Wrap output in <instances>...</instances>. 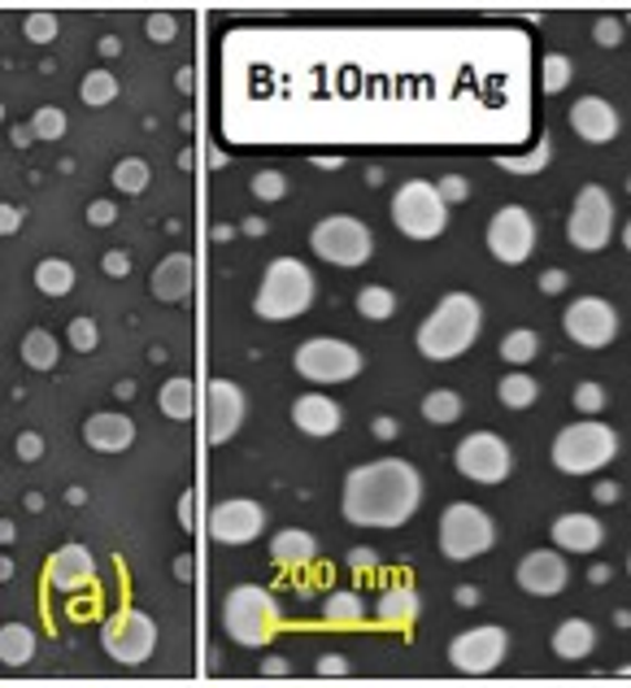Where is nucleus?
<instances>
[{
    "instance_id": "obj_1",
    "label": "nucleus",
    "mask_w": 631,
    "mask_h": 688,
    "mask_svg": "<svg viewBox=\"0 0 631 688\" xmlns=\"http://www.w3.org/2000/svg\"><path fill=\"white\" fill-rule=\"evenodd\" d=\"M422 501V476L406 458H379L345 476L340 510L357 528H406Z\"/></svg>"
},
{
    "instance_id": "obj_2",
    "label": "nucleus",
    "mask_w": 631,
    "mask_h": 688,
    "mask_svg": "<svg viewBox=\"0 0 631 688\" xmlns=\"http://www.w3.org/2000/svg\"><path fill=\"white\" fill-rule=\"evenodd\" d=\"M484 327V310L471 292H449L440 296V305L422 319L419 327V353L431 362H453L462 357Z\"/></svg>"
},
{
    "instance_id": "obj_3",
    "label": "nucleus",
    "mask_w": 631,
    "mask_h": 688,
    "mask_svg": "<svg viewBox=\"0 0 631 688\" xmlns=\"http://www.w3.org/2000/svg\"><path fill=\"white\" fill-rule=\"evenodd\" d=\"M314 292H318V283H314L309 267L301 258H275L266 267V275H262L253 310L266 323H292L314 305Z\"/></svg>"
},
{
    "instance_id": "obj_4",
    "label": "nucleus",
    "mask_w": 631,
    "mask_h": 688,
    "mask_svg": "<svg viewBox=\"0 0 631 688\" xmlns=\"http://www.w3.org/2000/svg\"><path fill=\"white\" fill-rule=\"evenodd\" d=\"M222 627L235 645L244 649H262L275 640L280 632V602L262 588V584H240L227 593L222 602Z\"/></svg>"
},
{
    "instance_id": "obj_5",
    "label": "nucleus",
    "mask_w": 631,
    "mask_h": 688,
    "mask_svg": "<svg viewBox=\"0 0 631 688\" xmlns=\"http://www.w3.org/2000/svg\"><path fill=\"white\" fill-rule=\"evenodd\" d=\"M614 454H619V436L601 418L570 423V427H561L558 440H554V462L566 476H592V471L610 467Z\"/></svg>"
},
{
    "instance_id": "obj_6",
    "label": "nucleus",
    "mask_w": 631,
    "mask_h": 688,
    "mask_svg": "<svg viewBox=\"0 0 631 688\" xmlns=\"http://www.w3.org/2000/svg\"><path fill=\"white\" fill-rule=\"evenodd\" d=\"M496 545V523L475 501H453L440 514V553L449 562H471Z\"/></svg>"
},
{
    "instance_id": "obj_7",
    "label": "nucleus",
    "mask_w": 631,
    "mask_h": 688,
    "mask_svg": "<svg viewBox=\"0 0 631 688\" xmlns=\"http://www.w3.org/2000/svg\"><path fill=\"white\" fill-rule=\"evenodd\" d=\"M392 222L401 227V236L410 240H435L449 227V201L440 197L435 184L427 179H410L397 188L392 197Z\"/></svg>"
},
{
    "instance_id": "obj_8",
    "label": "nucleus",
    "mask_w": 631,
    "mask_h": 688,
    "mask_svg": "<svg viewBox=\"0 0 631 688\" xmlns=\"http://www.w3.org/2000/svg\"><path fill=\"white\" fill-rule=\"evenodd\" d=\"M292 362H296V375L314 379V384H349L366 366L361 348L349 341H336V336H309L296 348Z\"/></svg>"
},
{
    "instance_id": "obj_9",
    "label": "nucleus",
    "mask_w": 631,
    "mask_h": 688,
    "mask_svg": "<svg viewBox=\"0 0 631 688\" xmlns=\"http://www.w3.org/2000/svg\"><path fill=\"white\" fill-rule=\"evenodd\" d=\"M309 249H314L323 262L353 271V267H361V262L370 258L375 240H370V227H366L361 218L332 213V218H323V222L309 231Z\"/></svg>"
},
{
    "instance_id": "obj_10",
    "label": "nucleus",
    "mask_w": 631,
    "mask_h": 688,
    "mask_svg": "<svg viewBox=\"0 0 631 688\" xmlns=\"http://www.w3.org/2000/svg\"><path fill=\"white\" fill-rule=\"evenodd\" d=\"M610 231H614V201H610V192L601 184L579 188L575 209H570V222H566V240L579 253H601L610 244Z\"/></svg>"
},
{
    "instance_id": "obj_11",
    "label": "nucleus",
    "mask_w": 631,
    "mask_h": 688,
    "mask_svg": "<svg viewBox=\"0 0 631 688\" xmlns=\"http://www.w3.org/2000/svg\"><path fill=\"white\" fill-rule=\"evenodd\" d=\"M101 645L114 663L123 667H144L157 649V623L148 619L144 611H118L101 623Z\"/></svg>"
},
{
    "instance_id": "obj_12",
    "label": "nucleus",
    "mask_w": 631,
    "mask_h": 688,
    "mask_svg": "<svg viewBox=\"0 0 631 688\" xmlns=\"http://www.w3.org/2000/svg\"><path fill=\"white\" fill-rule=\"evenodd\" d=\"M453 462H458V471L466 476L471 483H501L509 476V467H514V458H509V445L501 440V436H492V431H471L462 445H458V454H453Z\"/></svg>"
},
{
    "instance_id": "obj_13",
    "label": "nucleus",
    "mask_w": 631,
    "mask_h": 688,
    "mask_svg": "<svg viewBox=\"0 0 631 688\" xmlns=\"http://www.w3.org/2000/svg\"><path fill=\"white\" fill-rule=\"evenodd\" d=\"M488 249L496 262L518 267L536 253V218L523 206H505L492 213L488 222Z\"/></svg>"
},
{
    "instance_id": "obj_14",
    "label": "nucleus",
    "mask_w": 631,
    "mask_h": 688,
    "mask_svg": "<svg viewBox=\"0 0 631 688\" xmlns=\"http://www.w3.org/2000/svg\"><path fill=\"white\" fill-rule=\"evenodd\" d=\"M505 649H509V636L488 623V627H471L462 632L453 645H449V663L462 671V676H492L501 663H505Z\"/></svg>"
},
{
    "instance_id": "obj_15",
    "label": "nucleus",
    "mask_w": 631,
    "mask_h": 688,
    "mask_svg": "<svg viewBox=\"0 0 631 688\" xmlns=\"http://www.w3.org/2000/svg\"><path fill=\"white\" fill-rule=\"evenodd\" d=\"M262 528H266V510L257 501H249V497L218 501L210 510V519H206V532L218 545H249V541L262 536Z\"/></svg>"
},
{
    "instance_id": "obj_16",
    "label": "nucleus",
    "mask_w": 631,
    "mask_h": 688,
    "mask_svg": "<svg viewBox=\"0 0 631 688\" xmlns=\"http://www.w3.org/2000/svg\"><path fill=\"white\" fill-rule=\"evenodd\" d=\"M561 327H566L570 341L583 344V348H606V344L619 336V314L601 296H579V301H570Z\"/></svg>"
},
{
    "instance_id": "obj_17",
    "label": "nucleus",
    "mask_w": 631,
    "mask_h": 688,
    "mask_svg": "<svg viewBox=\"0 0 631 688\" xmlns=\"http://www.w3.org/2000/svg\"><path fill=\"white\" fill-rule=\"evenodd\" d=\"M244 414H249L244 388L231 384V379H210V393H206V440L210 445H227L244 427Z\"/></svg>"
},
{
    "instance_id": "obj_18",
    "label": "nucleus",
    "mask_w": 631,
    "mask_h": 688,
    "mask_svg": "<svg viewBox=\"0 0 631 688\" xmlns=\"http://www.w3.org/2000/svg\"><path fill=\"white\" fill-rule=\"evenodd\" d=\"M514 580H518V588L532 593V597H558L561 588L570 584V566H566V557H561L558 550H532L518 562Z\"/></svg>"
},
{
    "instance_id": "obj_19",
    "label": "nucleus",
    "mask_w": 631,
    "mask_h": 688,
    "mask_svg": "<svg viewBox=\"0 0 631 688\" xmlns=\"http://www.w3.org/2000/svg\"><path fill=\"white\" fill-rule=\"evenodd\" d=\"M570 127L588 144H610L619 136V110L610 101H601V96H583V101L570 105Z\"/></svg>"
},
{
    "instance_id": "obj_20",
    "label": "nucleus",
    "mask_w": 631,
    "mask_h": 688,
    "mask_svg": "<svg viewBox=\"0 0 631 688\" xmlns=\"http://www.w3.org/2000/svg\"><path fill=\"white\" fill-rule=\"evenodd\" d=\"M96 580V557L83 550V545H62V550L49 557V584L62 588V593H78Z\"/></svg>"
},
{
    "instance_id": "obj_21",
    "label": "nucleus",
    "mask_w": 631,
    "mask_h": 688,
    "mask_svg": "<svg viewBox=\"0 0 631 688\" xmlns=\"http://www.w3.org/2000/svg\"><path fill=\"white\" fill-rule=\"evenodd\" d=\"M83 440H87L96 454H123V449H132V440H136V423H132L127 414L101 410L83 423Z\"/></svg>"
},
{
    "instance_id": "obj_22",
    "label": "nucleus",
    "mask_w": 631,
    "mask_h": 688,
    "mask_svg": "<svg viewBox=\"0 0 631 688\" xmlns=\"http://www.w3.org/2000/svg\"><path fill=\"white\" fill-rule=\"evenodd\" d=\"M554 545L561 553H597L606 541V523L592 519V514H561L554 519Z\"/></svg>"
},
{
    "instance_id": "obj_23",
    "label": "nucleus",
    "mask_w": 631,
    "mask_h": 688,
    "mask_svg": "<svg viewBox=\"0 0 631 688\" xmlns=\"http://www.w3.org/2000/svg\"><path fill=\"white\" fill-rule=\"evenodd\" d=\"M292 423H296L305 436H336L340 423H345V414H340V406H336L332 397L305 393V397L292 402Z\"/></svg>"
},
{
    "instance_id": "obj_24",
    "label": "nucleus",
    "mask_w": 631,
    "mask_h": 688,
    "mask_svg": "<svg viewBox=\"0 0 631 688\" xmlns=\"http://www.w3.org/2000/svg\"><path fill=\"white\" fill-rule=\"evenodd\" d=\"M192 288H197V262L188 253H170L157 262V271H153L157 301H183V296H192Z\"/></svg>"
},
{
    "instance_id": "obj_25",
    "label": "nucleus",
    "mask_w": 631,
    "mask_h": 688,
    "mask_svg": "<svg viewBox=\"0 0 631 688\" xmlns=\"http://www.w3.org/2000/svg\"><path fill=\"white\" fill-rule=\"evenodd\" d=\"M422 611V597L414 584H392V588H383V597H379V619L392 623V627H410V623L419 619Z\"/></svg>"
},
{
    "instance_id": "obj_26",
    "label": "nucleus",
    "mask_w": 631,
    "mask_h": 688,
    "mask_svg": "<svg viewBox=\"0 0 631 688\" xmlns=\"http://www.w3.org/2000/svg\"><path fill=\"white\" fill-rule=\"evenodd\" d=\"M592 649H597V632H592L588 619H566L554 632V654L561 663H583Z\"/></svg>"
},
{
    "instance_id": "obj_27",
    "label": "nucleus",
    "mask_w": 631,
    "mask_h": 688,
    "mask_svg": "<svg viewBox=\"0 0 631 688\" xmlns=\"http://www.w3.org/2000/svg\"><path fill=\"white\" fill-rule=\"evenodd\" d=\"M314 553H318L314 536H309V532H301V528H283L280 536L271 541V557H275L280 566H305Z\"/></svg>"
},
{
    "instance_id": "obj_28",
    "label": "nucleus",
    "mask_w": 631,
    "mask_h": 688,
    "mask_svg": "<svg viewBox=\"0 0 631 688\" xmlns=\"http://www.w3.org/2000/svg\"><path fill=\"white\" fill-rule=\"evenodd\" d=\"M35 658V632L27 623H4L0 632V663L4 667H27Z\"/></svg>"
},
{
    "instance_id": "obj_29",
    "label": "nucleus",
    "mask_w": 631,
    "mask_h": 688,
    "mask_svg": "<svg viewBox=\"0 0 631 688\" xmlns=\"http://www.w3.org/2000/svg\"><path fill=\"white\" fill-rule=\"evenodd\" d=\"M157 406H161L166 418H179V423L192 418V414H197V384L183 379V375H179V379H166L161 393H157Z\"/></svg>"
},
{
    "instance_id": "obj_30",
    "label": "nucleus",
    "mask_w": 631,
    "mask_h": 688,
    "mask_svg": "<svg viewBox=\"0 0 631 688\" xmlns=\"http://www.w3.org/2000/svg\"><path fill=\"white\" fill-rule=\"evenodd\" d=\"M496 397H501V406H509V410H527V406H536L540 384H536L527 371H514V375H505V379L496 384Z\"/></svg>"
},
{
    "instance_id": "obj_31",
    "label": "nucleus",
    "mask_w": 631,
    "mask_h": 688,
    "mask_svg": "<svg viewBox=\"0 0 631 688\" xmlns=\"http://www.w3.org/2000/svg\"><path fill=\"white\" fill-rule=\"evenodd\" d=\"M57 357H62V348H57V341H53V332L35 327V332L22 336V362H27L31 371H53Z\"/></svg>"
},
{
    "instance_id": "obj_32",
    "label": "nucleus",
    "mask_w": 631,
    "mask_h": 688,
    "mask_svg": "<svg viewBox=\"0 0 631 688\" xmlns=\"http://www.w3.org/2000/svg\"><path fill=\"white\" fill-rule=\"evenodd\" d=\"M35 288H40L44 296H66L74 288V267L71 262H62V258L40 262V267H35Z\"/></svg>"
},
{
    "instance_id": "obj_33",
    "label": "nucleus",
    "mask_w": 631,
    "mask_h": 688,
    "mask_svg": "<svg viewBox=\"0 0 631 688\" xmlns=\"http://www.w3.org/2000/svg\"><path fill=\"white\" fill-rule=\"evenodd\" d=\"M357 310H361V319L383 323V319H392V314H397V296H392V288L370 283V288H361V292H357Z\"/></svg>"
},
{
    "instance_id": "obj_34",
    "label": "nucleus",
    "mask_w": 631,
    "mask_h": 688,
    "mask_svg": "<svg viewBox=\"0 0 631 688\" xmlns=\"http://www.w3.org/2000/svg\"><path fill=\"white\" fill-rule=\"evenodd\" d=\"M462 397L458 393H449V388H435V393H427L422 397V418L427 423H435V427H444V423H458L462 418Z\"/></svg>"
},
{
    "instance_id": "obj_35",
    "label": "nucleus",
    "mask_w": 631,
    "mask_h": 688,
    "mask_svg": "<svg viewBox=\"0 0 631 688\" xmlns=\"http://www.w3.org/2000/svg\"><path fill=\"white\" fill-rule=\"evenodd\" d=\"M78 96H83V105H92V110H101V105H109V101H118V79H114L109 70H92V74L83 79V87H78Z\"/></svg>"
},
{
    "instance_id": "obj_36",
    "label": "nucleus",
    "mask_w": 631,
    "mask_h": 688,
    "mask_svg": "<svg viewBox=\"0 0 631 688\" xmlns=\"http://www.w3.org/2000/svg\"><path fill=\"white\" fill-rule=\"evenodd\" d=\"M361 615H366V606H361V597L353 588H340V593H332L323 602V619L327 623H361Z\"/></svg>"
},
{
    "instance_id": "obj_37",
    "label": "nucleus",
    "mask_w": 631,
    "mask_h": 688,
    "mask_svg": "<svg viewBox=\"0 0 631 688\" xmlns=\"http://www.w3.org/2000/svg\"><path fill=\"white\" fill-rule=\"evenodd\" d=\"M536 353H540V336L527 332V327H518V332H509V336L501 341V357H505L509 366H527Z\"/></svg>"
},
{
    "instance_id": "obj_38",
    "label": "nucleus",
    "mask_w": 631,
    "mask_h": 688,
    "mask_svg": "<svg viewBox=\"0 0 631 688\" xmlns=\"http://www.w3.org/2000/svg\"><path fill=\"white\" fill-rule=\"evenodd\" d=\"M148 179H153V170H148L144 157H123V161L114 166V188H118V192H144Z\"/></svg>"
},
{
    "instance_id": "obj_39",
    "label": "nucleus",
    "mask_w": 631,
    "mask_h": 688,
    "mask_svg": "<svg viewBox=\"0 0 631 688\" xmlns=\"http://www.w3.org/2000/svg\"><path fill=\"white\" fill-rule=\"evenodd\" d=\"M549 157H554V148H549V139H540L527 157H496V161H501V170H509V175H536V170L549 166Z\"/></svg>"
},
{
    "instance_id": "obj_40",
    "label": "nucleus",
    "mask_w": 631,
    "mask_h": 688,
    "mask_svg": "<svg viewBox=\"0 0 631 688\" xmlns=\"http://www.w3.org/2000/svg\"><path fill=\"white\" fill-rule=\"evenodd\" d=\"M253 197L257 201H283L287 197V175L283 170H257L253 175Z\"/></svg>"
},
{
    "instance_id": "obj_41",
    "label": "nucleus",
    "mask_w": 631,
    "mask_h": 688,
    "mask_svg": "<svg viewBox=\"0 0 631 688\" xmlns=\"http://www.w3.org/2000/svg\"><path fill=\"white\" fill-rule=\"evenodd\" d=\"M31 136L62 139L66 136V114H62V110H40V114L31 118Z\"/></svg>"
},
{
    "instance_id": "obj_42",
    "label": "nucleus",
    "mask_w": 631,
    "mask_h": 688,
    "mask_svg": "<svg viewBox=\"0 0 631 688\" xmlns=\"http://www.w3.org/2000/svg\"><path fill=\"white\" fill-rule=\"evenodd\" d=\"M566 83H570V58L549 53V58H545V92H561Z\"/></svg>"
},
{
    "instance_id": "obj_43",
    "label": "nucleus",
    "mask_w": 631,
    "mask_h": 688,
    "mask_svg": "<svg viewBox=\"0 0 631 688\" xmlns=\"http://www.w3.org/2000/svg\"><path fill=\"white\" fill-rule=\"evenodd\" d=\"M53 35H57V13H49V9H44V13H31V18H27V40L49 44Z\"/></svg>"
},
{
    "instance_id": "obj_44",
    "label": "nucleus",
    "mask_w": 631,
    "mask_h": 688,
    "mask_svg": "<svg viewBox=\"0 0 631 688\" xmlns=\"http://www.w3.org/2000/svg\"><path fill=\"white\" fill-rule=\"evenodd\" d=\"M575 410L601 414L606 410V388H601V384H579V388H575Z\"/></svg>"
},
{
    "instance_id": "obj_45",
    "label": "nucleus",
    "mask_w": 631,
    "mask_h": 688,
    "mask_svg": "<svg viewBox=\"0 0 631 688\" xmlns=\"http://www.w3.org/2000/svg\"><path fill=\"white\" fill-rule=\"evenodd\" d=\"M96 341H101V332H96L92 319H71V344L78 348V353H92Z\"/></svg>"
},
{
    "instance_id": "obj_46",
    "label": "nucleus",
    "mask_w": 631,
    "mask_h": 688,
    "mask_svg": "<svg viewBox=\"0 0 631 688\" xmlns=\"http://www.w3.org/2000/svg\"><path fill=\"white\" fill-rule=\"evenodd\" d=\"M148 35L157 40V44H166V40H175V31H179V22H175V13H148Z\"/></svg>"
},
{
    "instance_id": "obj_47",
    "label": "nucleus",
    "mask_w": 631,
    "mask_h": 688,
    "mask_svg": "<svg viewBox=\"0 0 631 688\" xmlns=\"http://www.w3.org/2000/svg\"><path fill=\"white\" fill-rule=\"evenodd\" d=\"M435 188H440V197H444L449 206H462V201L471 197V184H466L462 175H444V179H440Z\"/></svg>"
},
{
    "instance_id": "obj_48",
    "label": "nucleus",
    "mask_w": 631,
    "mask_h": 688,
    "mask_svg": "<svg viewBox=\"0 0 631 688\" xmlns=\"http://www.w3.org/2000/svg\"><path fill=\"white\" fill-rule=\"evenodd\" d=\"M592 35H597V44H606V49H614V44L623 40V22H619V18H597V27H592Z\"/></svg>"
},
{
    "instance_id": "obj_49",
    "label": "nucleus",
    "mask_w": 631,
    "mask_h": 688,
    "mask_svg": "<svg viewBox=\"0 0 631 688\" xmlns=\"http://www.w3.org/2000/svg\"><path fill=\"white\" fill-rule=\"evenodd\" d=\"M40 454H44V436L22 431V436H18V458H22V462H35Z\"/></svg>"
},
{
    "instance_id": "obj_50",
    "label": "nucleus",
    "mask_w": 631,
    "mask_h": 688,
    "mask_svg": "<svg viewBox=\"0 0 631 688\" xmlns=\"http://www.w3.org/2000/svg\"><path fill=\"white\" fill-rule=\"evenodd\" d=\"M114 218H118V206H109V201H92V206H87V222H92V227H109Z\"/></svg>"
},
{
    "instance_id": "obj_51",
    "label": "nucleus",
    "mask_w": 631,
    "mask_h": 688,
    "mask_svg": "<svg viewBox=\"0 0 631 688\" xmlns=\"http://www.w3.org/2000/svg\"><path fill=\"white\" fill-rule=\"evenodd\" d=\"M101 267H105V275L123 279V275H127V271H132V258L114 249V253H105V258H101Z\"/></svg>"
},
{
    "instance_id": "obj_52",
    "label": "nucleus",
    "mask_w": 631,
    "mask_h": 688,
    "mask_svg": "<svg viewBox=\"0 0 631 688\" xmlns=\"http://www.w3.org/2000/svg\"><path fill=\"white\" fill-rule=\"evenodd\" d=\"M345 671H349V663L340 654H323L318 658V676H345Z\"/></svg>"
},
{
    "instance_id": "obj_53",
    "label": "nucleus",
    "mask_w": 631,
    "mask_h": 688,
    "mask_svg": "<svg viewBox=\"0 0 631 688\" xmlns=\"http://www.w3.org/2000/svg\"><path fill=\"white\" fill-rule=\"evenodd\" d=\"M18 227H22V209H18V206L0 209V231H4V236H13Z\"/></svg>"
},
{
    "instance_id": "obj_54",
    "label": "nucleus",
    "mask_w": 631,
    "mask_h": 688,
    "mask_svg": "<svg viewBox=\"0 0 631 688\" xmlns=\"http://www.w3.org/2000/svg\"><path fill=\"white\" fill-rule=\"evenodd\" d=\"M561 288H566V271H545V275H540V292L554 296V292H561Z\"/></svg>"
},
{
    "instance_id": "obj_55",
    "label": "nucleus",
    "mask_w": 631,
    "mask_h": 688,
    "mask_svg": "<svg viewBox=\"0 0 631 688\" xmlns=\"http://www.w3.org/2000/svg\"><path fill=\"white\" fill-rule=\"evenodd\" d=\"M349 566H357V571H370V566H375V550H353Z\"/></svg>"
},
{
    "instance_id": "obj_56",
    "label": "nucleus",
    "mask_w": 631,
    "mask_h": 688,
    "mask_svg": "<svg viewBox=\"0 0 631 688\" xmlns=\"http://www.w3.org/2000/svg\"><path fill=\"white\" fill-rule=\"evenodd\" d=\"M375 436L379 440H392L397 436V418H375Z\"/></svg>"
},
{
    "instance_id": "obj_57",
    "label": "nucleus",
    "mask_w": 631,
    "mask_h": 688,
    "mask_svg": "<svg viewBox=\"0 0 631 688\" xmlns=\"http://www.w3.org/2000/svg\"><path fill=\"white\" fill-rule=\"evenodd\" d=\"M262 671H266V676H287L292 667H287V658H266V663H262Z\"/></svg>"
},
{
    "instance_id": "obj_58",
    "label": "nucleus",
    "mask_w": 631,
    "mask_h": 688,
    "mask_svg": "<svg viewBox=\"0 0 631 688\" xmlns=\"http://www.w3.org/2000/svg\"><path fill=\"white\" fill-rule=\"evenodd\" d=\"M101 53H105V58H118V53H123L118 35H105V40H101Z\"/></svg>"
},
{
    "instance_id": "obj_59",
    "label": "nucleus",
    "mask_w": 631,
    "mask_h": 688,
    "mask_svg": "<svg viewBox=\"0 0 631 688\" xmlns=\"http://www.w3.org/2000/svg\"><path fill=\"white\" fill-rule=\"evenodd\" d=\"M597 501H619V488L614 483H597Z\"/></svg>"
},
{
    "instance_id": "obj_60",
    "label": "nucleus",
    "mask_w": 631,
    "mask_h": 688,
    "mask_svg": "<svg viewBox=\"0 0 631 688\" xmlns=\"http://www.w3.org/2000/svg\"><path fill=\"white\" fill-rule=\"evenodd\" d=\"M458 602H462V606H475V602H480V593L466 584V588H458Z\"/></svg>"
},
{
    "instance_id": "obj_61",
    "label": "nucleus",
    "mask_w": 631,
    "mask_h": 688,
    "mask_svg": "<svg viewBox=\"0 0 631 688\" xmlns=\"http://www.w3.org/2000/svg\"><path fill=\"white\" fill-rule=\"evenodd\" d=\"M588 580H592V584H606V580H610V566H592Z\"/></svg>"
},
{
    "instance_id": "obj_62",
    "label": "nucleus",
    "mask_w": 631,
    "mask_h": 688,
    "mask_svg": "<svg viewBox=\"0 0 631 688\" xmlns=\"http://www.w3.org/2000/svg\"><path fill=\"white\" fill-rule=\"evenodd\" d=\"M623 244H628V253H631V222L623 227Z\"/></svg>"
},
{
    "instance_id": "obj_63",
    "label": "nucleus",
    "mask_w": 631,
    "mask_h": 688,
    "mask_svg": "<svg viewBox=\"0 0 631 688\" xmlns=\"http://www.w3.org/2000/svg\"><path fill=\"white\" fill-rule=\"evenodd\" d=\"M628 27H631V13H628Z\"/></svg>"
},
{
    "instance_id": "obj_64",
    "label": "nucleus",
    "mask_w": 631,
    "mask_h": 688,
    "mask_svg": "<svg viewBox=\"0 0 631 688\" xmlns=\"http://www.w3.org/2000/svg\"><path fill=\"white\" fill-rule=\"evenodd\" d=\"M628 571H631V557H628Z\"/></svg>"
}]
</instances>
